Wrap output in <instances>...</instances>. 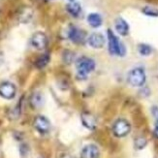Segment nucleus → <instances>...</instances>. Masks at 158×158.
Returning <instances> with one entry per match:
<instances>
[{"label": "nucleus", "mask_w": 158, "mask_h": 158, "mask_svg": "<svg viewBox=\"0 0 158 158\" xmlns=\"http://www.w3.org/2000/svg\"><path fill=\"white\" fill-rule=\"evenodd\" d=\"M95 68V62L88 57H81L77 60L76 69L79 79H85L87 75L92 72Z\"/></svg>", "instance_id": "obj_1"}, {"label": "nucleus", "mask_w": 158, "mask_h": 158, "mask_svg": "<svg viewBox=\"0 0 158 158\" xmlns=\"http://www.w3.org/2000/svg\"><path fill=\"white\" fill-rule=\"evenodd\" d=\"M108 40H109V51L111 54L114 56H123L126 52L125 47L119 39L112 32V30H108Z\"/></svg>", "instance_id": "obj_2"}, {"label": "nucleus", "mask_w": 158, "mask_h": 158, "mask_svg": "<svg viewBox=\"0 0 158 158\" xmlns=\"http://www.w3.org/2000/svg\"><path fill=\"white\" fill-rule=\"evenodd\" d=\"M146 73L143 68H135V69L131 70L128 74L127 81L129 82L132 86L135 87H141L145 85L146 82Z\"/></svg>", "instance_id": "obj_3"}, {"label": "nucleus", "mask_w": 158, "mask_h": 158, "mask_svg": "<svg viewBox=\"0 0 158 158\" xmlns=\"http://www.w3.org/2000/svg\"><path fill=\"white\" fill-rule=\"evenodd\" d=\"M130 131H131V125L126 119L119 118L113 125V133L118 138H123L127 136Z\"/></svg>", "instance_id": "obj_4"}, {"label": "nucleus", "mask_w": 158, "mask_h": 158, "mask_svg": "<svg viewBox=\"0 0 158 158\" xmlns=\"http://www.w3.org/2000/svg\"><path fill=\"white\" fill-rule=\"evenodd\" d=\"M33 126L41 134H47L51 129V122L44 115H38L33 121Z\"/></svg>", "instance_id": "obj_5"}, {"label": "nucleus", "mask_w": 158, "mask_h": 158, "mask_svg": "<svg viewBox=\"0 0 158 158\" xmlns=\"http://www.w3.org/2000/svg\"><path fill=\"white\" fill-rule=\"evenodd\" d=\"M16 93H17V88L15 85L12 84V82L5 81L0 85V96L1 97L10 100L15 97Z\"/></svg>", "instance_id": "obj_6"}, {"label": "nucleus", "mask_w": 158, "mask_h": 158, "mask_svg": "<svg viewBox=\"0 0 158 158\" xmlns=\"http://www.w3.org/2000/svg\"><path fill=\"white\" fill-rule=\"evenodd\" d=\"M31 46L33 48H35L36 50H44L48 45V38L46 36V34L43 32H36L34 35L31 37Z\"/></svg>", "instance_id": "obj_7"}, {"label": "nucleus", "mask_w": 158, "mask_h": 158, "mask_svg": "<svg viewBox=\"0 0 158 158\" xmlns=\"http://www.w3.org/2000/svg\"><path fill=\"white\" fill-rule=\"evenodd\" d=\"M88 45L94 49H100L105 45V37L101 33H92L87 39Z\"/></svg>", "instance_id": "obj_8"}, {"label": "nucleus", "mask_w": 158, "mask_h": 158, "mask_svg": "<svg viewBox=\"0 0 158 158\" xmlns=\"http://www.w3.org/2000/svg\"><path fill=\"white\" fill-rule=\"evenodd\" d=\"M99 148L95 145H87L81 152V158H99Z\"/></svg>", "instance_id": "obj_9"}, {"label": "nucleus", "mask_w": 158, "mask_h": 158, "mask_svg": "<svg viewBox=\"0 0 158 158\" xmlns=\"http://www.w3.org/2000/svg\"><path fill=\"white\" fill-rule=\"evenodd\" d=\"M81 123L85 127H86L89 130H94L97 125V121L93 114L90 113H84L81 114Z\"/></svg>", "instance_id": "obj_10"}, {"label": "nucleus", "mask_w": 158, "mask_h": 158, "mask_svg": "<svg viewBox=\"0 0 158 158\" xmlns=\"http://www.w3.org/2000/svg\"><path fill=\"white\" fill-rule=\"evenodd\" d=\"M114 26H115V30L118 31V33L121 36H126L129 33V25L125 20L121 18L115 19Z\"/></svg>", "instance_id": "obj_11"}, {"label": "nucleus", "mask_w": 158, "mask_h": 158, "mask_svg": "<svg viewBox=\"0 0 158 158\" xmlns=\"http://www.w3.org/2000/svg\"><path fill=\"white\" fill-rule=\"evenodd\" d=\"M69 38L75 43H81V41H84V32L81 31L80 29H78L77 27H71L69 29Z\"/></svg>", "instance_id": "obj_12"}, {"label": "nucleus", "mask_w": 158, "mask_h": 158, "mask_svg": "<svg viewBox=\"0 0 158 158\" xmlns=\"http://www.w3.org/2000/svg\"><path fill=\"white\" fill-rule=\"evenodd\" d=\"M44 104V97L40 92L33 93L30 97V105L34 109H38Z\"/></svg>", "instance_id": "obj_13"}, {"label": "nucleus", "mask_w": 158, "mask_h": 158, "mask_svg": "<svg viewBox=\"0 0 158 158\" xmlns=\"http://www.w3.org/2000/svg\"><path fill=\"white\" fill-rule=\"evenodd\" d=\"M66 9L68 11V13H69L70 15L73 16V17H79L81 12V7L80 3L75 2V1L68 4L67 7H66Z\"/></svg>", "instance_id": "obj_14"}, {"label": "nucleus", "mask_w": 158, "mask_h": 158, "mask_svg": "<svg viewBox=\"0 0 158 158\" xmlns=\"http://www.w3.org/2000/svg\"><path fill=\"white\" fill-rule=\"evenodd\" d=\"M87 22L92 27H99L102 24V18L99 14L92 13L87 16Z\"/></svg>", "instance_id": "obj_15"}, {"label": "nucleus", "mask_w": 158, "mask_h": 158, "mask_svg": "<svg viewBox=\"0 0 158 158\" xmlns=\"http://www.w3.org/2000/svg\"><path fill=\"white\" fill-rule=\"evenodd\" d=\"M49 61H50V56L48 53H45L43 54V56H41L37 61H36V66L38 68H44L48 65V63H49Z\"/></svg>", "instance_id": "obj_16"}, {"label": "nucleus", "mask_w": 158, "mask_h": 158, "mask_svg": "<svg viewBox=\"0 0 158 158\" xmlns=\"http://www.w3.org/2000/svg\"><path fill=\"white\" fill-rule=\"evenodd\" d=\"M147 143H148V141L146 138H143V137H138V138L135 139L134 146H135V148L137 149H143L147 146Z\"/></svg>", "instance_id": "obj_17"}, {"label": "nucleus", "mask_w": 158, "mask_h": 158, "mask_svg": "<svg viewBox=\"0 0 158 158\" xmlns=\"http://www.w3.org/2000/svg\"><path fill=\"white\" fill-rule=\"evenodd\" d=\"M152 50L148 45L146 44H141L139 46V52L142 54V56H149L152 53Z\"/></svg>", "instance_id": "obj_18"}, {"label": "nucleus", "mask_w": 158, "mask_h": 158, "mask_svg": "<svg viewBox=\"0 0 158 158\" xmlns=\"http://www.w3.org/2000/svg\"><path fill=\"white\" fill-rule=\"evenodd\" d=\"M143 13L150 17H158V10L149 6L145 7V8L143 9Z\"/></svg>", "instance_id": "obj_19"}, {"label": "nucleus", "mask_w": 158, "mask_h": 158, "mask_svg": "<svg viewBox=\"0 0 158 158\" xmlns=\"http://www.w3.org/2000/svg\"><path fill=\"white\" fill-rule=\"evenodd\" d=\"M153 134L156 138L158 139V119L155 122V125H154V130H153Z\"/></svg>", "instance_id": "obj_20"}, {"label": "nucleus", "mask_w": 158, "mask_h": 158, "mask_svg": "<svg viewBox=\"0 0 158 158\" xmlns=\"http://www.w3.org/2000/svg\"><path fill=\"white\" fill-rule=\"evenodd\" d=\"M70 2H74V1H76V0H69Z\"/></svg>", "instance_id": "obj_21"}]
</instances>
